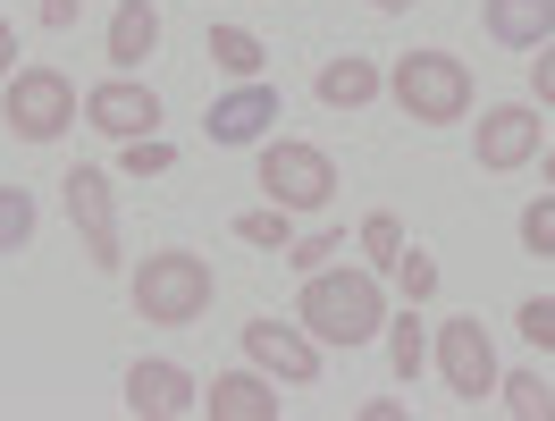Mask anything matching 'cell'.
<instances>
[{
  "instance_id": "25",
  "label": "cell",
  "mask_w": 555,
  "mask_h": 421,
  "mask_svg": "<svg viewBox=\"0 0 555 421\" xmlns=\"http://www.w3.org/2000/svg\"><path fill=\"white\" fill-rule=\"evenodd\" d=\"M169 161H177V152L160 136H127V143H118V177H160Z\"/></svg>"
},
{
  "instance_id": "14",
  "label": "cell",
  "mask_w": 555,
  "mask_h": 421,
  "mask_svg": "<svg viewBox=\"0 0 555 421\" xmlns=\"http://www.w3.org/2000/svg\"><path fill=\"white\" fill-rule=\"evenodd\" d=\"M152 51H160V9H152V0H118V9H109V68L135 76Z\"/></svg>"
},
{
  "instance_id": "20",
  "label": "cell",
  "mask_w": 555,
  "mask_h": 421,
  "mask_svg": "<svg viewBox=\"0 0 555 421\" xmlns=\"http://www.w3.org/2000/svg\"><path fill=\"white\" fill-rule=\"evenodd\" d=\"M496 396H505V413H521V421H555V387L539 380V371H505Z\"/></svg>"
},
{
  "instance_id": "9",
  "label": "cell",
  "mask_w": 555,
  "mask_h": 421,
  "mask_svg": "<svg viewBox=\"0 0 555 421\" xmlns=\"http://www.w3.org/2000/svg\"><path fill=\"white\" fill-rule=\"evenodd\" d=\"M68 219H76V237H85V261L93 270H118L127 261V245H118V194H109V177L102 169H68Z\"/></svg>"
},
{
  "instance_id": "15",
  "label": "cell",
  "mask_w": 555,
  "mask_h": 421,
  "mask_svg": "<svg viewBox=\"0 0 555 421\" xmlns=\"http://www.w3.org/2000/svg\"><path fill=\"white\" fill-rule=\"evenodd\" d=\"M480 17H488V35L505 42V51H539V42L555 35V0H488Z\"/></svg>"
},
{
  "instance_id": "32",
  "label": "cell",
  "mask_w": 555,
  "mask_h": 421,
  "mask_svg": "<svg viewBox=\"0 0 555 421\" xmlns=\"http://www.w3.org/2000/svg\"><path fill=\"white\" fill-rule=\"evenodd\" d=\"M547 186H555V152H547Z\"/></svg>"
},
{
  "instance_id": "13",
  "label": "cell",
  "mask_w": 555,
  "mask_h": 421,
  "mask_svg": "<svg viewBox=\"0 0 555 421\" xmlns=\"http://www.w3.org/2000/svg\"><path fill=\"white\" fill-rule=\"evenodd\" d=\"M203 413L210 421H278V387L270 371H219L203 396Z\"/></svg>"
},
{
  "instance_id": "26",
  "label": "cell",
  "mask_w": 555,
  "mask_h": 421,
  "mask_svg": "<svg viewBox=\"0 0 555 421\" xmlns=\"http://www.w3.org/2000/svg\"><path fill=\"white\" fill-rule=\"evenodd\" d=\"M362 253L387 270V261L404 253V219H396V210H371V219H362Z\"/></svg>"
},
{
  "instance_id": "28",
  "label": "cell",
  "mask_w": 555,
  "mask_h": 421,
  "mask_svg": "<svg viewBox=\"0 0 555 421\" xmlns=\"http://www.w3.org/2000/svg\"><path fill=\"white\" fill-rule=\"evenodd\" d=\"M530 102H547V110H555V35L539 42V60H530Z\"/></svg>"
},
{
  "instance_id": "24",
  "label": "cell",
  "mask_w": 555,
  "mask_h": 421,
  "mask_svg": "<svg viewBox=\"0 0 555 421\" xmlns=\"http://www.w3.org/2000/svg\"><path fill=\"white\" fill-rule=\"evenodd\" d=\"M337 253H346V228H320V237H295V245H286V270L312 279V270H328Z\"/></svg>"
},
{
  "instance_id": "7",
  "label": "cell",
  "mask_w": 555,
  "mask_h": 421,
  "mask_svg": "<svg viewBox=\"0 0 555 421\" xmlns=\"http://www.w3.org/2000/svg\"><path fill=\"white\" fill-rule=\"evenodd\" d=\"M244 362L270 371V380H286V387H312L320 380V337L304 329V320L261 312V320H244Z\"/></svg>"
},
{
  "instance_id": "16",
  "label": "cell",
  "mask_w": 555,
  "mask_h": 421,
  "mask_svg": "<svg viewBox=\"0 0 555 421\" xmlns=\"http://www.w3.org/2000/svg\"><path fill=\"white\" fill-rule=\"evenodd\" d=\"M387 93V76H379V60H320V102L328 110H362V102H379Z\"/></svg>"
},
{
  "instance_id": "22",
  "label": "cell",
  "mask_w": 555,
  "mask_h": 421,
  "mask_svg": "<svg viewBox=\"0 0 555 421\" xmlns=\"http://www.w3.org/2000/svg\"><path fill=\"white\" fill-rule=\"evenodd\" d=\"M514 237H521V253H539V261H555V186L539 194V203H521Z\"/></svg>"
},
{
  "instance_id": "2",
  "label": "cell",
  "mask_w": 555,
  "mask_h": 421,
  "mask_svg": "<svg viewBox=\"0 0 555 421\" xmlns=\"http://www.w3.org/2000/svg\"><path fill=\"white\" fill-rule=\"evenodd\" d=\"M127 295H135V312L152 320V329H194V320L210 312L219 279H210V261H203V253L169 245V253H143V261H135Z\"/></svg>"
},
{
  "instance_id": "17",
  "label": "cell",
  "mask_w": 555,
  "mask_h": 421,
  "mask_svg": "<svg viewBox=\"0 0 555 421\" xmlns=\"http://www.w3.org/2000/svg\"><path fill=\"white\" fill-rule=\"evenodd\" d=\"M387 371H396L404 387L429 371V320H421V304H404V312L387 320Z\"/></svg>"
},
{
  "instance_id": "8",
  "label": "cell",
  "mask_w": 555,
  "mask_h": 421,
  "mask_svg": "<svg viewBox=\"0 0 555 421\" xmlns=\"http://www.w3.org/2000/svg\"><path fill=\"white\" fill-rule=\"evenodd\" d=\"M539 152H547V127H539V110H530V102H496V110H480L472 161H480L488 177H514V169H530Z\"/></svg>"
},
{
  "instance_id": "12",
  "label": "cell",
  "mask_w": 555,
  "mask_h": 421,
  "mask_svg": "<svg viewBox=\"0 0 555 421\" xmlns=\"http://www.w3.org/2000/svg\"><path fill=\"white\" fill-rule=\"evenodd\" d=\"M203 405V387H194V371L185 362H135L127 371V413L135 421H177Z\"/></svg>"
},
{
  "instance_id": "10",
  "label": "cell",
  "mask_w": 555,
  "mask_h": 421,
  "mask_svg": "<svg viewBox=\"0 0 555 421\" xmlns=\"http://www.w3.org/2000/svg\"><path fill=\"white\" fill-rule=\"evenodd\" d=\"M278 110H286V102H278V85L244 76L228 102H210V118H203V127H210V143H219V152H244V143H261V136L278 127Z\"/></svg>"
},
{
  "instance_id": "29",
  "label": "cell",
  "mask_w": 555,
  "mask_h": 421,
  "mask_svg": "<svg viewBox=\"0 0 555 421\" xmlns=\"http://www.w3.org/2000/svg\"><path fill=\"white\" fill-rule=\"evenodd\" d=\"M42 26H51V35H68V26H76V0H42Z\"/></svg>"
},
{
  "instance_id": "6",
  "label": "cell",
  "mask_w": 555,
  "mask_h": 421,
  "mask_svg": "<svg viewBox=\"0 0 555 421\" xmlns=\"http://www.w3.org/2000/svg\"><path fill=\"white\" fill-rule=\"evenodd\" d=\"M429 362H438L447 396H463V405H488V396H496V380H505L480 320H438V329H429Z\"/></svg>"
},
{
  "instance_id": "18",
  "label": "cell",
  "mask_w": 555,
  "mask_h": 421,
  "mask_svg": "<svg viewBox=\"0 0 555 421\" xmlns=\"http://www.w3.org/2000/svg\"><path fill=\"white\" fill-rule=\"evenodd\" d=\"M236 245H253V253H286V245H295V210H286V203L244 210V219H236Z\"/></svg>"
},
{
  "instance_id": "27",
  "label": "cell",
  "mask_w": 555,
  "mask_h": 421,
  "mask_svg": "<svg viewBox=\"0 0 555 421\" xmlns=\"http://www.w3.org/2000/svg\"><path fill=\"white\" fill-rule=\"evenodd\" d=\"M514 329H521V337H530L539 354H555V304H547V295H530V304L514 312Z\"/></svg>"
},
{
  "instance_id": "5",
  "label": "cell",
  "mask_w": 555,
  "mask_h": 421,
  "mask_svg": "<svg viewBox=\"0 0 555 421\" xmlns=\"http://www.w3.org/2000/svg\"><path fill=\"white\" fill-rule=\"evenodd\" d=\"M253 169H261V194H270V203H286V210H328V203H337V161H328L320 143L270 136Z\"/></svg>"
},
{
  "instance_id": "31",
  "label": "cell",
  "mask_w": 555,
  "mask_h": 421,
  "mask_svg": "<svg viewBox=\"0 0 555 421\" xmlns=\"http://www.w3.org/2000/svg\"><path fill=\"white\" fill-rule=\"evenodd\" d=\"M371 9H387V17H396V9H413V0H371Z\"/></svg>"
},
{
  "instance_id": "19",
  "label": "cell",
  "mask_w": 555,
  "mask_h": 421,
  "mask_svg": "<svg viewBox=\"0 0 555 421\" xmlns=\"http://www.w3.org/2000/svg\"><path fill=\"white\" fill-rule=\"evenodd\" d=\"M261 60H270L261 35H244V26H210V68H228L244 85V76H261Z\"/></svg>"
},
{
  "instance_id": "4",
  "label": "cell",
  "mask_w": 555,
  "mask_h": 421,
  "mask_svg": "<svg viewBox=\"0 0 555 421\" xmlns=\"http://www.w3.org/2000/svg\"><path fill=\"white\" fill-rule=\"evenodd\" d=\"M76 85L60 68H17L9 85H0V127L17 143H51V136H68L76 127Z\"/></svg>"
},
{
  "instance_id": "3",
  "label": "cell",
  "mask_w": 555,
  "mask_h": 421,
  "mask_svg": "<svg viewBox=\"0 0 555 421\" xmlns=\"http://www.w3.org/2000/svg\"><path fill=\"white\" fill-rule=\"evenodd\" d=\"M387 93L404 102L413 127H454V118L472 110V68H463L454 51H404V60L387 68Z\"/></svg>"
},
{
  "instance_id": "30",
  "label": "cell",
  "mask_w": 555,
  "mask_h": 421,
  "mask_svg": "<svg viewBox=\"0 0 555 421\" xmlns=\"http://www.w3.org/2000/svg\"><path fill=\"white\" fill-rule=\"evenodd\" d=\"M9 60H17V26H9V17H0V85H9V76H17V68H9Z\"/></svg>"
},
{
  "instance_id": "21",
  "label": "cell",
  "mask_w": 555,
  "mask_h": 421,
  "mask_svg": "<svg viewBox=\"0 0 555 421\" xmlns=\"http://www.w3.org/2000/svg\"><path fill=\"white\" fill-rule=\"evenodd\" d=\"M26 245H35V194L0 186V253H26Z\"/></svg>"
},
{
  "instance_id": "1",
  "label": "cell",
  "mask_w": 555,
  "mask_h": 421,
  "mask_svg": "<svg viewBox=\"0 0 555 421\" xmlns=\"http://www.w3.org/2000/svg\"><path fill=\"white\" fill-rule=\"evenodd\" d=\"M295 320L312 329L320 346H371L387 329V295H379V279L371 270H312L304 279V304H295Z\"/></svg>"
},
{
  "instance_id": "11",
  "label": "cell",
  "mask_w": 555,
  "mask_h": 421,
  "mask_svg": "<svg viewBox=\"0 0 555 421\" xmlns=\"http://www.w3.org/2000/svg\"><path fill=\"white\" fill-rule=\"evenodd\" d=\"M85 127H102V136H152L160 127V93L143 85V76H109V85H93L85 93Z\"/></svg>"
},
{
  "instance_id": "23",
  "label": "cell",
  "mask_w": 555,
  "mask_h": 421,
  "mask_svg": "<svg viewBox=\"0 0 555 421\" xmlns=\"http://www.w3.org/2000/svg\"><path fill=\"white\" fill-rule=\"evenodd\" d=\"M387 270H396V286H404V304H429V295H438V261H429L421 245H404Z\"/></svg>"
}]
</instances>
